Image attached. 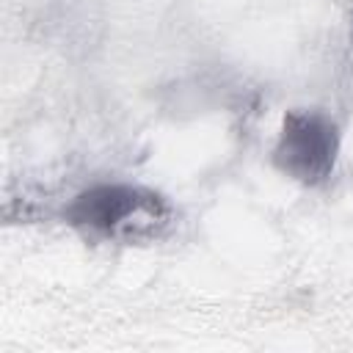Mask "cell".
<instances>
[{"label":"cell","instance_id":"7a4b0ae2","mask_svg":"<svg viewBox=\"0 0 353 353\" xmlns=\"http://www.w3.org/2000/svg\"><path fill=\"white\" fill-rule=\"evenodd\" d=\"M339 127L317 108H292L281 119V130L273 146V165L306 185L317 188L331 179L339 157Z\"/></svg>","mask_w":353,"mask_h":353},{"label":"cell","instance_id":"3957f363","mask_svg":"<svg viewBox=\"0 0 353 353\" xmlns=\"http://www.w3.org/2000/svg\"><path fill=\"white\" fill-rule=\"evenodd\" d=\"M345 55L353 66V0L345 3Z\"/></svg>","mask_w":353,"mask_h":353},{"label":"cell","instance_id":"6da1fadb","mask_svg":"<svg viewBox=\"0 0 353 353\" xmlns=\"http://www.w3.org/2000/svg\"><path fill=\"white\" fill-rule=\"evenodd\" d=\"M63 221L91 240L105 243H152L174 221V204L146 185L99 182L80 190L63 210Z\"/></svg>","mask_w":353,"mask_h":353}]
</instances>
